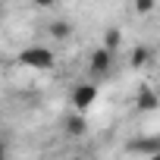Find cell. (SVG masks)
<instances>
[{
  "instance_id": "obj_12",
  "label": "cell",
  "mask_w": 160,
  "mask_h": 160,
  "mask_svg": "<svg viewBox=\"0 0 160 160\" xmlns=\"http://www.w3.org/2000/svg\"><path fill=\"white\" fill-rule=\"evenodd\" d=\"M148 160H160V154H154V157H148Z\"/></svg>"
},
{
  "instance_id": "obj_8",
  "label": "cell",
  "mask_w": 160,
  "mask_h": 160,
  "mask_svg": "<svg viewBox=\"0 0 160 160\" xmlns=\"http://www.w3.org/2000/svg\"><path fill=\"white\" fill-rule=\"evenodd\" d=\"M151 60H154V53H151V47H144V44H138V47L129 53V66H132V69H144V66H151Z\"/></svg>"
},
{
  "instance_id": "obj_1",
  "label": "cell",
  "mask_w": 160,
  "mask_h": 160,
  "mask_svg": "<svg viewBox=\"0 0 160 160\" xmlns=\"http://www.w3.org/2000/svg\"><path fill=\"white\" fill-rule=\"evenodd\" d=\"M19 63H22V66H28V69H53L57 57H53V50H50V47L32 44V47H25V50L19 53Z\"/></svg>"
},
{
  "instance_id": "obj_2",
  "label": "cell",
  "mask_w": 160,
  "mask_h": 160,
  "mask_svg": "<svg viewBox=\"0 0 160 160\" xmlns=\"http://www.w3.org/2000/svg\"><path fill=\"white\" fill-rule=\"evenodd\" d=\"M98 82H78V85H72V94H69V101H72V110H78V113H85L88 107H94V101H98Z\"/></svg>"
},
{
  "instance_id": "obj_13",
  "label": "cell",
  "mask_w": 160,
  "mask_h": 160,
  "mask_svg": "<svg viewBox=\"0 0 160 160\" xmlns=\"http://www.w3.org/2000/svg\"><path fill=\"white\" fill-rule=\"evenodd\" d=\"M69 160H85V157H69Z\"/></svg>"
},
{
  "instance_id": "obj_10",
  "label": "cell",
  "mask_w": 160,
  "mask_h": 160,
  "mask_svg": "<svg viewBox=\"0 0 160 160\" xmlns=\"http://www.w3.org/2000/svg\"><path fill=\"white\" fill-rule=\"evenodd\" d=\"M154 7H157V0H135V13H138V16L154 13Z\"/></svg>"
},
{
  "instance_id": "obj_7",
  "label": "cell",
  "mask_w": 160,
  "mask_h": 160,
  "mask_svg": "<svg viewBox=\"0 0 160 160\" xmlns=\"http://www.w3.org/2000/svg\"><path fill=\"white\" fill-rule=\"evenodd\" d=\"M47 35H50V41H69V38H72V25H69L66 19H50Z\"/></svg>"
},
{
  "instance_id": "obj_11",
  "label": "cell",
  "mask_w": 160,
  "mask_h": 160,
  "mask_svg": "<svg viewBox=\"0 0 160 160\" xmlns=\"http://www.w3.org/2000/svg\"><path fill=\"white\" fill-rule=\"evenodd\" d=\"M32 3H35L38 10H53V7H57V0H32Z\"/></svg>"
},
{
  "instance_id": "obj_4",
  "label": "cell",
  "mask_w": 160,
  "mask_h": 160,
  "mask_svg": "<svg viewBox=\"0 0 160 160\" xmlns=\"http://www.w3.org/2000/svg\"><path fill=\"white\" fill-rule=\"evenodd\" d=\"M126 148H129L132 154H144V157H154V154H160V135H138V138H132Z\"/></svg>"
},
{
  "instance_id": "obj_9",
  "label": "cell",
  "mask_w": 160,
  "mask_h": 160,
  "mask_svg": "<svg viewBox=\"0 0 160 160\" xmlns=\"http://www.w3.org/2000/svg\"><path fill=\"white\" fill-rule=\"evenodd\" d=\"M101 41H104V44H101V47H107V50H110V53H116V50H119V47H122V32H119V28H107V32H104V38H101Z\"/></svg>"
},
{
  "instance_id": "obj_14",
  "label": "cell",
  "mask_w": 160,
  "mask_h": 160,
  "mask_svg": "<svg viewBox=\"0 0 160 160\" xmlns=\"http://www.w3.org/2000/svg\"><path fill=\"white\" fill-rule=\"evenodd\" d=\"M154 88H157V94H160V85H154Z\"/></svg>"
},
{
  "instance_id": "obj_6",
  "label": "cell",
  "mask_w": 160,
  "mask_h": 160,
  "mask_svg": "<svg viewBox=\"0 0 160 160\" xmlns=\"http://www.w3.org/2000/svg\"><path fill=\"white\" fill-rule=\"evenodd\" d=\"M135 107H138L141 113H151V110H157V107H160V94H157V88L144 85V88L135 94Z\"/></svg>"
},
{
  "instance_id": "obj_3",
  "label": "cell",
  "mask_w": 160,
  "mask_h": 160,
  "mask_svg": "<svg viewBox=\"0 0 160 160\" xmlns=\"http://www.w3.org/2000/svg\"><path fill=\"white\" fill-rule=\"evenodd\" d=\"M110 69H113V53H110L107 47H98V50L88 57V72H91V78H104V75H110Z\"/></svg>"
},
{
  "instance_id": "obj_5",
  "label": "cell",
  "mask_w": 160,
  "mask_h": 160,
  "mask_svg": "<svg viewBox=\"0 0 160 160\" xmlns=\"http://www.w3.org/2000/svg\"><path fill=\"white\" fill-rule=\"evenodd\" d=\"M63 132H66L69 138H82V135L88 132V119L78 113V110H72V113L63 119Z\"/></svg>"
}]
</instances>
